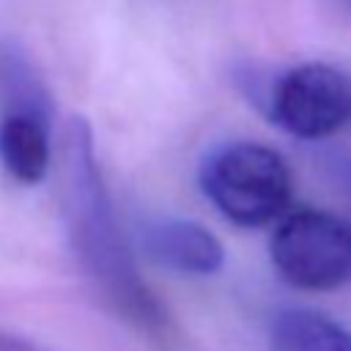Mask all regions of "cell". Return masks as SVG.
Wrapping results in <instances>:
<instances>
[{
  "mask_svg": "<svg viewBox=\"0 0 351 351\" xmlns=\"http://www.w3.org/2000/svg\"><path fill=\"white\" fill-rule=\"evenodd\" d=\"M60 203L71 250L101 302L137 332L167 337L170 318L126 247L93 151V134L82 118H74L63 132Z\"/></svg>",
  "mask_w": 351,
  "mask_h": 351,
  "instance_id": "6da1fadb",
  "label": "cell"
},
{
  "mask_svg": "<svg viewBox=\"0 0 351 351\" xmlns=\"http://www.w3.org/2000/svg\"><path fill=\"white\" fill-rule=\"evenodd\" d=\"M200 186L225 219L241 228H258L282 217L293 184L285 159L274 148L230 143L206 156Z\"/></svg>",
  "mask_w": 351,
  "mask_h": 351,
  "instance_id": "7a4b0ae2",
  "label": "cell"
},
{
  "mask_svg": "<svg viewBox=\"0 0 351 351\" xmlns=\"http://www.w3.org/2000/svg\"><path fill=\"white\" fill-rule=\"evenodd\" d=\"M271 263L293 288H337L351 280V225L329 211L299 208L277 225Z\"/></svg>",
  "mask_w": 351,
  "mask_h": 351,
  "instance_id": "3957f363",
  "label": "cell"
},
{
  "mask_svg": "<svg viewBox=\"0 0 351 351\" xmlns=\"http://www.w3.org/2000/svg\"><path fill=\"white\" fill-rule=\"evenodd\" d=\"M269 112L293 137H329L351 123V74L329 63L296 66L274 82Z\"/></svg>",
  "mask_w": 351,
  "mask_h": 351,
  "instance_id": "277c9868",
  "label": "cell"
},
{
  "mask_svg": "<svg viewBox=\"0 0 351 351\" xmlns=\"http://www.w3.org/2000/svg\"><path fill=\"white\" fill-rule=\"evenodd\" d=\"M145 255L178 274L208 277L222 269V241L195 219H154L143 230Z\"/></svg>",
  "mask_w": 351,
  "mask_h": 351,
  "instance_id": "5b68a950",
  "label": "cell"
},
{
  "mask_svg": "<svg viewBox=\"0 0 351 351\" xmlns=\"http://www.w3.org/2000/svg\"><path fill=\"white\" fill-rule=\"evenodd\" d=\"M49 126L41 110L16 107L0 121V162L22 184H38L49 170Z\"/></svg>",
  "mask_w": 351,
  "mask_h": 351,
  "instance_id": "8992f818",
  "label": "cell"
},
{
  "mask_svg": "<svg viewBox=\"0 0 351 351\" xmlns=\"http://www.w3.org/2000/svg\"><path fill=\"white\" fill-rule=\"evenodd\" d=\"M271 351H351V332L315 310H282L271 321Z\"/></svg>",
  "mask_w": 351,
  "mask_h": 351,
  "instance_id": "52a82bcc",
  "label": "cell"
},
{
  "mask_svg": "<svg viewBox=\"0 0 351 351\" xmlns=\"http://www.w3.org/2000/svg\"><path fill=\"white\" fill-rule=\"evenodd\" d=\"M0 351H38V348L33 343H27L25 337L0 329Z\"/></svg>",
  "mask_w": 351,
  "mask_h": 351,
  "instance_id": "ba28073f",
  "label": "cell"
}]
</instances>
